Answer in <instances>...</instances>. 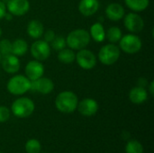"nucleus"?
<instances>
[{"mask_svg": "<svg viewBox=\"0 0 154 153\" xmlns=\"http://www.w3.org/2000/svg\"><path fill=\"white\" fill-rule=\"evenodd\" d=\"M79 99L72 91H62L56 96L55 106L58 111L63 114L73 113L78 106Z\"/></svg>", "mask_w": 154, "mask_h": 153, "instance_id": "obj_1", "label": "nucleus"}, {"mask_svg": "<svg viewBox=\"0 0 154 153\" xmlns=\"http://www.w3.org/2000/svg\"><path fill=\"white\" fill-rule=\"evenodd\" d=\"M89 32L85 29H76L71 31L67 38L66 43L68 47L73 50H79L85 49L90 42Z\"/></svg>", "mask_w": 154, "mask_h": 153, "instance_id": "obj_2", "label": "nucleus"}, {"mask_svg": "<svg viewBox=\"0 0 154 153\" xmlns=\"http://www.w3.org/2000/svg\"><path fill=\"white\" fill-rule=\"evenodd\" d=\"M32 81L23 75H14L6 84L7 91L14 96H22L31 90Z\"/></svg>", "mask_w": 154, "mask_h": 153, "instance_id": "obj_3", "label": "nucleus"}, {"mask_svg": "<svg viewBox=\"0 0 154 153\" xmlns=\"http://www.w3.org/2000/svg\"><path fill=\"white\" fill-rule=\"evenodd\" d=\"M35 109L33 101L28 97H19L11 106V112L18 118H27L32 115Z\"/></svg>", "mask_w": 154, "mask_h": 153, "instance_id": "obj_4", "label": "nucleus"}, {"mask_svg": "<svg viewBox=\"0 0 154 153\" xmlns=\"http://www.w3.org/2000/svg\"><path fill=\"white\" fill-rule=\"evenodd\" d=\"M120 54L121 50L118 46H116L115 43H108L101 47L98 51L97 58L102 64L106 66H111L119 60Z\"/></svg>", "mask_w": 154, "mask_h": 153, "instance_id": "obj_5", "label": "nucleus"}, {"mask_svg": "<svg viewBox=\"0 0 154 153\" xmlns=\"http://www.w3.org/2000/svg\"><path fill=\"white\" fill-rule=\"evenodd\" d=\"M143 47V41L139 36L134 33L123 35L119 41V49L127 54L138 53Z\"/></svg>", "mask_w": 154, "mask_h": 153, "instance_id": "obj_6", "label": "nucleus"}, {"mask_svg": "<svg viewBox=\"0 0 154 153\" xmlns=\"http://www.w3.org/2000/svg\"><path fill=\"white\" fill-rule=\"evenodd\" d=\"M51 45L44 40H36L34 42H32L30 51L32 56L33 57L34 60H39V61H43L46 60L50 55H51Z\"/></svg>", "mask_w": 154, "mask_h": 153, "instance_id": "obj_7", "label": "nucleus"}, {"mask_svg": "<svg viewBox=\"0 0 154 153\" xmlns=\"http://www.w3.org/2000/svg\"><path fill=\"white\" fill-rule=\"evenodd\" d=\"M75 60L77 61L78 65L85 70L92 69L97 65L96 55L94 54L93 51L86 48L78 50V52L76 53Z\"/></svg>", "mask_w": 154, "mask_h": 153, "instance_id": "obj_8", "label": "nucleus"}, {"mask_svg": "<svg viewBox=\"0 0 154 153\" xmlns=\"http://www.w3.org/2000/svg\"><path fill=\"white\" fill-rule=\"evenodd\" d=\"M124 25L130 32L136 33L143 30L144 21L140 14L133 12L124 16Z\"/></svg>", "mask_w": 154, "mask_h": 153, "instance_id": "obj_9", "label": "nucleus"}, {"mask_svg": "<svg viewBox=\"0 0 154 153\" xmlns=\"http://www.w3.org/2000/svg\"><path fill=\"white\" fill-rule=\"evenodd\" d=\"M5 6L6 11L12 15L23 16L28 13L30 9V2L28 0H8Z\"/></svg>", "mask_w": 154, "mask_h": 153, "instance_id": "obj_10", "label": "nucleus"}, {"mask_svg": "<svg viewBox=\"0 0 154 153\" xmlns=\"http://www.w3.org/2000/svg\"><path fill=\"white\" fill-rule=\"evenodd\" d=\"M25 76L31 80H36L40 78H42L44 74V66L42 63V61L33 60L29 61L24 69Z\"/></svg>", "mask_w": 154, "mask_h": 153, "instance_id": "obj_11", "label": "nucleus"}, {"mask_svg": "<svg viewBox=\"0 0 154 153\" xmlns=\"http://www.w3.org/2000/svg\"><path fill=\"white\" fill-rule=\"evenodd\" d=\"M54 89V83L50 78L42 77L36 80L32 81L31 90L36 91L42 95H49Z\"/></svg>", "mask_w": 154, "mask_h": 153, "instance_id": "obj_12", "label": "nucleus"}, {"mask_svg": "<svg viewBox=\"0 0 154 153\" xmlns=\"http://www.w3.org/2000/svg\"><path fill=\"white\" fill-rule=\"evenodd\" d=\"M0 64L5 72H6L8 74H12V75L17 73L21 67L20 60L18 59L17 56H15L12 53L3 56Z\"/></svg>", "mask_w": 154, "mask_h": 153, "instance_id": "obj_13", "label": "nucleus"}, {"mask_svg": "<svg viewBox=\"0 0 154 153\" xmlns=\"http://www.w3.org/2000/svg\"><path fill=\"white\" fill-rule=\"evenodd\" d=\"M77 109L84 116H92L98 111V104L93 98H85L78 103Z\"/></svg>", "mask_w": 154, "mask_h": 153, "instance_id": "obj_14", "label": "nucleus"}, {"mask_svg": "<svg viewBox=\"0 0 154 153\" xmlns=\"http://www.w3.org/2000/svg\"><path fill=\"white\" fill-rule=\"evenodd\" d=\"M99 6L100 3L98 0H80L79 4V11L82 15L89 17L98 11Z\"/></svg>", "mask_w": 154, "mask_h": 153, "instance_id": "obj_15", "label": "nucleus"}, {"mask_svg": "<svg viewBox=\"0 0 154 153\" xmlns=\"http://www.w3.org/2000/svg\"><path fill=\"white\" fill-rule=\"evenodd\" d=\"M106 15L109 20L116 22L124 18L125 11L122 5L118 3H111L106 8Z\"/></svg>", "mask_w": 154, "mask_h": 153, "instance_id": "obj_16", "label": "nucleus"}, {"mask_svg": "<svg viewBox=\"0 0 154 153\" xmlns=\"http://www.w3.org/2000/svg\"><path fill=\"white\" fill-rule=\"evenodd\" d=\"M129 99L133 104L141 105L148 99V92L145 87L136 86L129 92Z\"/></svg>", "mask_w": 154, "mask_h": 153, "instance_id": "obj_17", "label": "nucleus"}, {"mask_svg": "<svg viewBox=\"0 0 154 153\" xmlns=\"http://www.w3.org/2000/svg\"><path fill=\"white\" fill-rule=\"evenodd\" d=\"M27 34L34 40H38L41 37H42V34L44 32V27L42 22L39 20H32L28 23L27 28H26Z\"/></svg>", "mask_w": 154, "mask_h": 153, "instance_id": "obj_18", "label": "nucleus"}, {"mask_svg": "<svg viewBox=\"0 0 154 153\" xmlns=\"http://www.w3.org/2000/svg\"><path fill=\"white\" fill-rule=\"evenodd\" d=\"M88 32L90 38H92L97 42H102L106 40V30L104 25L99 22L93 23Z\"/></svg>", "mask_w": 154, "mask_h": 153, "instance_id": "obj_19", "label": "nucleus"}, {"mask_svg": "<svg viewBox=\"0 0 154 153\" xmlns=\"http://www.w3.org/2000/svg\"><path fill=\"white\" fill-rule=\"evenodd\" d=\"M28 51V43L23 39H16L12 42V54L20 57Z\"/></svg>", "mask_w": 154, "mask_h": 153, "instance_id": "obj_20", "label": "nucleus"}, {"mask_svg": "<svg viewBox=\"0 0 154 153\" xmlns=\"http://www.w3.org/2000/svg\"><path fill=\"white\" fill-rule=\"evenodd\" d=\"M126 6L133 12L138 13L146 10L150 5V0H125Z\"/></svg>", "mask_w": 154, "mask_h": 153, "instance_id": "obj_21", "label": "nucleus"}, {"mask_svg": "<svg viewBox=\"0 0 154 153\" xmlns=\"http://www.w3.org/2000/svg\"><path fill=\"white\" fill-rule=\"evenodd\" d=\"M75 59L76 54L74 50L69 48H64L58 51V60L64 64H70L75 61Z\"/></svg>", "mask_w": 154, "mask_h": 153, "instance_id": "obj_22", "label": "nucleus"}, {"mask_svg": "<svg viewBox=\"0 0 154 153\" xmlns=\"http://www.w3.org/2000/svg\"><path fill=\"white\" fill-rule=\"evenodd\" d=\"M122 36H123V32L121 29L117 26H112L106 32V38L111 43L119 42Z\"/></svg>", "mask_w": 154, "mask_h": 153, "instance_id": "obj_23", "label": "nucleus"}, {"mask_svg": "<svg viewBox=\"0 0 154 153\" xmlns=\"http://www.w3.org/2000/svg\"><path fill=\"white\" fill-rule=\"evenodd\" d=\"M24 149L26 153H40L42 150V145L37 139H30L26 142Z\"/></svg>", "mask_w": 154, "mask_h": 153, "instance_id": "obj_24", "label": "nucleus"}, {"mask_svg": "<svg viewBox=\"0 0 154 153\" xmlns=\"http://www.w3.org/2000/svg\"><path fill=\"white\" fill-rule=\"evenodd\" d=\"M125 153H143V147L137 140H131L126 143Z\"/></svg>", "mask_w": 154, "mask_h": 153, "instance_id": "obj_25", "label": "nucleus"}, {"mask_svg": "<svg viewBox=\"0 0 154 153\" xmlns=\"http://www.w3.org/2000/svg\"><path fill=\"white\" fill-rule=\"evenodd\" d=\"M51 48H52L56 51H60V50L66 48V38L62 35H56L55 38L52 40V41L50 43Z\"/></svg>", "mask_w": 154, "mask_h": 153, "instance_id": "obj_26", "label": "nucleus"}, {"mask_svg": "<svg viewBox=\"0 0 154 153\" xmlns=\"http://www.w3.org/2000/svg\"><path fill=\"white\" fill-rule=\"evenodd\" d=\"M12 53V41L8 39H3L0 41V54L3 56Z\"/></svg>", "mask_w": 154, "mask_h": 153, "instance_id": "obj_27", "label": "nucleus"}, {"mask_svg": "<svg viewBox=\"0 0 154 153\" xmlns=\"http://www.w3.org/2000/svg\"><path fill=\"white\" fill-rule=\"evenodd\" d=\"M10 118V109L5 106H0V123H5Z\"/></svg>", "mask_w": 154, "mask_h": 153, "instance_id": "obj_28", "label": "nucleus"}, {"mask_svg": "<svg viewBox=\"0 0 154 153\" xmlns=\"http://www.w3.org/2000/svg\"><path fill=\"white\" fill-rule=\"evenodd\" d=\"M42 36H43V40H44L45 41H47L48 43H51V42L52 41V40L55 38L56 33H55V32H54L53 30L49 29V30H47V31H45V32H43Z\"/></svg>", "mask_w": 154, "mask_h": 153, "instance_id": "obj_29", "label": "nucleus"}, {"mask_svg": "<svg viewBox=\"0 0 154 153\" xmlns=\"http://www.w3.org/2000/svg\"><path fill=\"white\" fill-rule=\"evenodd\" d=\"M6 14V6L5 4L0 0V20L4 18L5 14Z\"/></svg>", "mask_w": 154, "mask_h": 153, "instance_id": "obj_30", "label": "nucleus"}, {"mask_svg": "<svg viewBox=\"0 0 154 153\" xmlns=\"http://www.w3.org/2000/svg\"><path fill=\"white\" fill-rule=\"evenodd\" d=\"M147 85H148V82H147V79H146V78H139L138 81H137V86H139V87H145Z\"/></svg>", "mask_w": 154, "mask_h": 153, "instance_id": "obj_31", "label": "nucleus"}, {"mask_svg": "<svg viewBox=\"0 0 154 153\" xmlns=\"http://www.w3.org/2000/svg\"><path fill=\"white\" fill-rule=\"evenodd\" d=\"M149 92L152 96L154 95V82L153 81H151L150 82V85H149Z\"/></svg>", "mask_w": 154, "mask_h": 153, "instance_id": "obj_32", "label": "nucleus"}, {"mask_svg": "<svg viewBox=\"0 0 154 153\" xmlns=\"http://www.w3.org/2000/svg\"><path fill=\"white\" fill-rule=\"evenodd\" d=\"M13 16H14V15H12L10 13H6V14H5V16H4V18H5L6 20H12V19H13Z\"/></svg>", "mask_w": 154, "mask_h": 153, "instance_id": "obj_33", "label": "nucleus"}, {"mask_svg": "<svg viewBox=\"0 0 154 153\" xmlns=\"http://www.w3.org/2000/svg\"><path fill=\"white\" fill-rule=\"evenodd\" d=\"M2 34H3V31H2V28L0 27V37L2 36Z\"/></svg>", "mask_w": 154, "mask_h": 153, "instance_id": "obj_34", "label": "nucleus"}, {"mask_svg": "<svg viewBox=\"0 0 154 153\" xmlns=\"http://www.w3.org/2000/svg\"><path fill=\"white\" fill-rule=\"evenodd\" d=\"M1 60H2V55L0 54V63H1Z\"/></svg>", "mask_w": 154, "mask_h": 153, "instance_id": "obj_35", "label": "nucleus"}, {"mask_svg": "<svg viewBox=\"0 0 154 153\" xmlns=\"http://www.w3.org/2000/svg\"><path fill=\"white\" fill-rule=\"evenodd\" d=\"M1 1H5V0H1Z\"/></svg>", "mask_w": 154, "mask_h": 153, "instance_id": "obj_36", "label": "nucleus"}, {"mask_svg": "<svg viewBox=\"0 0 154 153\" xmlns=\"http://www.w3.org/2000/svg\"><path fill=\"white\" fill-rule=\"evenodd\" d=\"M0 153H2V152H1V151H0Z\"/></svg>", "mask_w": 154, "mask_h": 153, "instance_id": "obj_37", "label": "nucleus"}, {"mask_svg": "<svg viewBox=\"0 0 154 153\" xmlns=\"http://www.w3.org/2000/svg\"><path fill=\"white\" fill-rule=\"evenodd\" d=\"M46 153H48V152H46Z\"/></svg>", "mask_w": 154, "mask_h": 153, "instance_id": "obj_38", "label": "nucleus"}]
</instances>
